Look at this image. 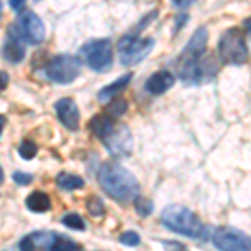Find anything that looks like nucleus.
Returning <instances> with one entry per match:
<instances>
[{"label": "nucleus", "instance_id": "1", "mask_svg": "<svg viewBox=\"0 0 251 251\" xmlns=\"http://www.w3.org/2000/svg\"><path fill=\"white\" fill-rule=\"evenodd\" d=\"M206 46H208V30L200 27L186 44L177 59V74L188 84L206 82L213 77L216 67L204 60Z\"/></svg>", "mask_w": 251, "mask_h": 251}, {"label": "nucleus", "instance_id": "2", "mask_svg": "<svg viewBox=\"0 0 251 251\" xmlns=\"http://www.w3.org/2000/svg\"><path fill=\"white\" fill-rule=\"evenodd\" d=\"M97 181L104 193L121 203L134 201L139 196V183L136 176L117 163H104L97 171Z\"/></svg>", "mask_w": 251, "mask_h": 251}, {"label": "nucleus", "instance_id": "3", "mask_svg": "<svg viewBox=\"0 0 251 251\" xmlns=\"http://www.w3.org/2000/svg\"><path fill=\"white\" fill-rule=\"evenodd\" d=\"M161 221L173 233L194 238V240H203L208 233V228L201 223L200 218L181 204L166 206L164 211L161 213Z\"/></svg>", "mask_w": 251, "mask_h": 251}, {"label": "nucleus", "instance_id": "4", "mask_svg": "<svg viewBox=\"0 0 251 251\" xmlns=\"http://www.w3.org/2000/svg\"><path fill=\"white\" fill-rule=\"evenodd\" d=\"M218 52L223 62L231 66H243L250 57L245 37L238 29H229L221 35L218 42Z\"/></svg>", "mask_w": 251, "mask_h": 251}, {"label": "nucleus", "instance_id": "5", "mask_svg": "<svg viewBox=\"0 0 251 251\" xmlns=\"http://www.w3.org/2000/svg\"><path fill=\"white\" fill-rule=\"evenodd\" d=\"M154 47L152 39H141L136 35H124L117 42V54L123 66H134L149 55Z\"/></svg>", "mask_w": 251, "mask_h": 251}, {"label": "nucleus", "instance_id": "6", "mask_svg": "<svg viewBox=\"0 0 251 251\" xmlns=\"http://www.w3.org/2000/svg\"><path fill=\"white\" fill-rule=\"evenodd\" d=\"M80 74V60L74 55L62 54L50 59L46 66V75L55 84H71Z\"/></svg>", "mask_w": 251, "mask_h": 251}, {"label": "nucleus", "instance_id": "7", "mask_svg": "<svg viewBox=\"0 0 251 251\" xmlns=\"http://www.w3.org/2000/svg\"><path fill=\"white\" fill-rule=\"evenodd\" d=\"M82 57L92 71L104 72L112 66V44L109 39L91 40L82 47Z\"/></svg>", "mask_w": 251, "mask_h": 251}, {"label": "nucleus", "instance_id": "8", "mask_svg": "<svg viewBox=\"0 0 251 251\" xmlns=\"http://www.w3.org/2000/svg\"><path fill=\"white\" fill-rule=\"evenodd\" d=\"M213 243L216 248L226 251H248L251 250V238L240 229L220 228L213 234Z\"/></svg>", "mask_w": 251, "mask_h": 251}, {"label": "nucleus", "instance_id": "9", "mask_svg": "<svg viewBox=\"0 0 251 251\" xmlns=\"http://www.w3.org/2000/svg\"><path fill=\"white\" fill-rule=\"evenodd\" d=\"M14 29L17 30V34L22 37L25 42L29 44H37L44 42L46 39V29H44V24L37 14L30 10H25L22 14V17L19 19V24L14 25Z\"/></svg>", "mask_w": 251, "mask_h": 251}, {"label": "nucleus", "instance_id": "10", "mask_svg": "<svg viewBox=\"0 0 251 251\" xmlns=\"http://www.w3.org/2000/svg\"><path fill=\"white\" fill-rule=\"evenodd\" d=\"M107 151L114 157H126L132 152V136L127 126L116 124L109 134L104 137Z\"/></svg>", "mask_w": 251, "mask_h": 251}, {"label": "nucleus", "instance_id": "11", "mask_svg": "<svg viewBox=\"0 0 251 251\" xmlns=\"http://www.w3.org/2000/svg\"><path fill=\"white\" fill-rule=\"evenodd\" d=\"M60 234L54 231H34L27 236H24L19 243V248L24 251L29 250H52L57 248Z\"/></svg>", "mask_w": 251, "mask_h": 251}, {"label": "nucleus", "instance_id": "12", "mask_svg": "<svg viewBox=\"0 0 251 251\" xmlns=\"http://www.w3.org/2000/svg\"><path fill=\"white\" fill-rule=\"evenodd\" d=\"M55 112H57L59 121L62 123L69 131H77L79 127V109L77 104L69 97H62L55 102Z\"/></svg>", "mask_w": 251, "mask_h": 251}, {"label": "nucleus", "instance_id": "13", "mask_svg": "<svg viewBox=\"0 0 251 251\" xmlns=\"http://www.w3.org/2000/svg\"><path fill=\"white\" fill-rule=\"evenodd\" d=\"M22 37L17 34L14 27L9 29V39L3 44V59L9 60L10 64H19L25 57V47L22 44Z\"/></svg>", "mask_w": 251, "mask_h": 251}, {"label": "nucleus", "instance_id": "14", "mask_svg": "<svg viewBox=\"0 0 251 251\" xmlns=\"http://www.w3.org/2000/svg\"><path fill=\"white\" fill-rule=\"evenodd\" d=\"M174 82H176V79H174V75L171 74V72L159 71V72H154L151 77L146 80L144 87L149 94L161 96V94H164L166 91H169V89L174 86Z\"/></svg>", "mask_w": 251, "mask_h": 251}, {"label": "nucleus", "instance_id": "15", "mask_svg": "<svg viewBox=\"0 0 251 251\" xmlns=\"http://www.w3.org/2000/svg\"><path fill=\"white\" fill-rule=\"evenodd\" d=\"M132 79V74L131 72H127V74L121 75L119 79H116L112 84H109V86H106L104 89H100V92L97 94V97H99L100 102H109L111 99H114V96L117 94V92H121L123 89L127 87V84L131 82Z\"/></svg>", "mask_w": 251, "mask_h": 251}, {"label": "nucleus", "instance_id": "16", "mask_svg": "<svg viewBox=\"0 0 251 251\" xmlns=\"http://www.w3.org/2000/svg\"><path fill=\"white\" fill-rule=\"evenodd\" d=\"M114 121H112L111 116H106V114H96L94 117L91 119V123H89V129H91V132L97 137H100V139H104L109 132L114 129Z\"/></svg>", "mask_w": 251, "mask_h": 251}, {"label": "nucleus", "instance_id": "17", "mask_svg": "<svg viewBox=\"0 0 251 251\" xmlns=\"http://www.w3.org/2000/svg\"><path fill=\"white\" fill-rule=\"evenodd\" d=\"M25 204L27 208L30 209V211L34 213H46L50 209V198H49V194L42 193V191H34L30 193L29 196H27L25 200Z\"/></svg>", "mask_w": 251, "mask_h": 251}, {"label": "nucleus", "instance_id": "18", "mask_svg": "<svg viewBox=\"0 0 251 251\" xmlns=\"http://www.w3.org/2000/svg\"><path fill=\"white\" fill-rule=\"evenodd\" d=\"M55 183L60 189L64 191H74V189H80L84 188V179L80 176H75V174H69V173H59L57 177H55Z\"/></svg>", "mask_w": 251, "mask_h": 251}, {"label": "nucleus", "instance_id": "19", "mask_svg": "<svg viewBox=\"0 0 251 251\" xmlns=\"http://www.w3.org/2000/svg\"><path fill=\"white\" fill-rule=\"evenodd\" d=\"M62 225L69 229H75V231H84V229H86V223H84L82 218L75 213H67L66 216L62 218Z\"/></svg>", "mask_w": 251, "mask_h": 251}, {"label": "nucleus", "instance_id": "20", "mask_svg": "<svg viewBox=\"0 0 251 251\" xmlns=\"http://www.w3.org/2000/svg\"><path fill=\"white\" fill-rule=\"evenodd\" d=\"M134 204H136V211L139 216H149L154 209V204H152L151 200H146L143 196H137L134 200Z\"/></svg>", "mask_w": 251, "mask_h": 251}, {"label": "nucleus", "instance_id": "21", "mask_svg": "<svg viewBox=\"0 0 251 251\" xmlns=\"http://www.w3.org/2000/svg\"><path fill=\"white\" fill-rule=\"evenodd\" d=\"M19 154L24 157V159H34L35 154H37V146H35V143H32V141L25 139L22 141L19 146Z\"/></svg>", "mask_w": 251, "mask_h": 251}, {"label": "nucleus", "instance_id": "22", "mask_svg": "<svg viewBox=\"0 0 251 251\" xmlns=\"http://www.w3.org/2000/svg\"><path fill=\"white\" fill-rule=\"evenodd\" d=\"M87 209L89 213L92 214V216H102L104 214V203L100 201V198L97 196H91L87 200Z\"/></svg>", "mask_w": 251, "mask_h": 251}, {"label": "nucleus", "instance_id": "23", "mask_svg": "<svg viewBox=\"0 0 251 251\" xmlns=\"http://www.w3.org/2000/svg\"><path fill=\"white\" fill-rule=\"evenodd\" d=\"M127 109V102L124 99H111V104H109L107 111L111 112L112 116H123Z\"/></svg>", "mask_w": 251, "mask_h": 251}, {"label": "nucleus", "instance_id": "24", "mask_svg": "<svg viewBox=\"0 0 251 251\" xmlns=\"http://www.w3.org/2000/svg\"><path fill=\"white\" fill-rule=\"evenodd\" d=\"M119 241L123 243L124 246H137L141 241V238L136 231H126V233L121 234Z\"/></svg>", "mask_w": 251, "mask_h": 251}, {"label": "nucleus", "instance_id": "25", "mask_svg": "<svg viewBox=\"0 0 251 251\" xmlns=\"http://www.w3.org/2000/svg\"><path fill=\"white\" fill-rule=\"evenodd\" d=\"M12 179L15 181L17 184L20 186H27V184H30L32 183V179H34V176L32 174H27V173H14L12 174Z\"/></svg>", "mask_w": 251, "mask_h": 251}, {"label": "nucleus", "instance_id": "26", "mask_svg": "<svg viewBox=\"0 0 251 251\" xmlns=\"http://www.w3.org/2000/svg\"><path fill=\"white\" fill-rule=\"evenodd\" d=\"M24 3H25V0H9V5H10L14 10L22 9V7H24Z\"/></svg>", "mask_w": 251, "mask_h": 251}, {"label": "nucleus", "instance_id": "27", "mask_svg": "<svg viewBox=\"0 0 251 251\" xmlns=\"http://www.w3.org/2000/svg\"><path fill=\"white\" fill-rule=\"evenodd\" d=\"M193 2H194V0H173L174 5H176V7H181V9H183V7H189Z\"/></svg>", "mask_w": 251, "mask_h": 251}, {"label": "nucleus", "instance_id": "28", "mask_svg": "<svg viewBox=\"0 0 251 251\" xmlns=\"http://www.w3.org/2000/svg\"><path fill=\"white\" fill-rule=\"evenodd\" d=\"M245 29H246V32L251 35V17H248L245 20Z\"/></svg>", "mask_w": 251, "mask_h": 251}, {"label": "nucleus", "instance_id": "29", "mask_svg": "<svg viewBox=\"0 0 251 251\" xmlns=\"http://www.w3.org/2000/svg\"><path fill=\"white\" fill-rule=\"evenodd\" d=\"M7 82H9V77H7V74H5V72H2V91H3V89H5Z\"/></svg>", "mask_w": 251, "mask_h": 251}]
</instances>
